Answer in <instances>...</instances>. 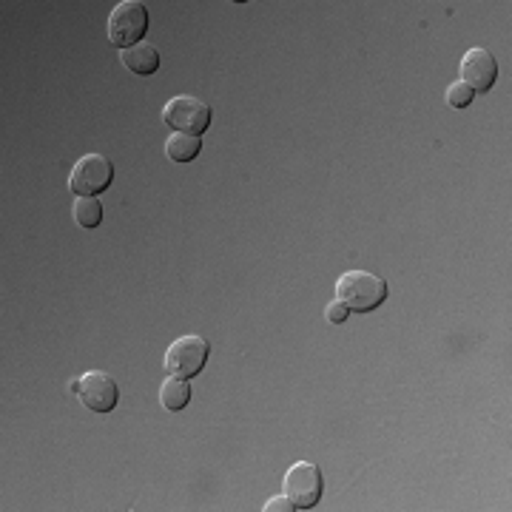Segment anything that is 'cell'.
<instances>
[{
	"mask_svg": "<svg viewBox=\"0 0 512 512\" xmlns=\"http://www.w3.org/2000/svg\"><path fill=\"white\" fill-rule=\"evenodd\" d=\"M120 60L131 74H140V77H151V74L160 69V52L151 46V43H137L131 49H123L120 52Z\"/></svg>",
	"mask_w": 512,
	"mask_h": 512,
	"instance_id": "9c48e42d",
	"label": "cell"
},
{
	"mask_svg": "<svg viewBox=\"0 0 512 512\" xmlns=\"http://www.w3.org/2000/svg\"><path fill=\"white\" fill-rule=\"evenodd\" d=\"M191 384H188V379H177V376H171L168 382H163V387H160V404H163L168 413H180V410H185L188 407V402H191Z\"/></svg>",
	"mask_w": 512,
	"mask_h": 512,
	"instance_id": "8fae6325",
	"label": "cell"
},
{
	"mask_svg": "<svg viewBox=\"0 0 512 512\" xmlns=\"http://www.w3.org/2000/svg\"><path fill=\"white\" fill-rule=\"evenodd\" d=\"M208 356H211V342L205 336L188 333V336H180L177 342H171V348L165 350L163 367L168 376L194 379V376H200L202 370H205Z\"/></svg>",
	"mask_w": 512,
	"mask_h": 512,
	"instance_id": "7a4b0ae2",
	"label": "cell"
},
{
	"mask_svg": "<svg viewBox=\"0 0 512 512\" xmlns=\"http://www.w3.org/2000/svg\"><path fill=\"white\" fill-rule=\"evenodd\" d=\"M114 180V165L103 154H86L74 163L69 174V191L77 197H100Z\"/></svg>",
	"mask_w": 512,
	"mask_h": 512,
	"instance_id": "52a82bcc",
	"label": "cell"
},
{
	"mask_svg": "<svg viewBox=\"0 0 512 512\" xmlns=\"http://www.w3.org/2000/svg\"><path fill=\"white\" fill-rule=\"evenodd\" d=\"M163 120L165 126H171L174 131L202 137L211 126V120H214V111H211L208 103H202L200 97L180 94V97H171L163 106Z\"/></svg>",
	"mask_w": 512,
	"mask_h": 512,
	"instance_id": "5b68a950",
	"label": "cell"
},
{
	"mask_svg": "<svg viewBox=\"0 0 512 512\" xmlns=\"http://www.w3.org/2000/svg\"><path fill=\"white\" fill-rule=\"evenodd\" d=\"M202 151V140L200 137H194V134H183V131H174L168 140H165V157L171 160V163H191V160H197Z\"/></svg>",
	"mask_w": 512,
	"mask_h": 512,
	"instance_id": "30bf717a",
	"label": "cell"
},
{
	"mask_svg": "<svg viewBox=\"0 0 512 512\" xmlns=\"http://www.w3.org/2000/svg\"><path fill=\"white\" fill-rule=\"evenodd\" d=\"M458 72H461V83H467L473 92H490L498 80V60L493 57V52L476 46L461 57Z\"/></svg>",
	"mask_w": 512,
	"mask_h": 512,
	"instance_id": "ba28073f",
	"label": "cell"
},
{
	"mask_svg": "<svg viewBox=\"0 0 512 512\" xmlns=\"http://www.w3.org/2000/svg\"><path fill=\"white\" fill-rule=\"evenodd\" d=\"M282 490L296 504V510H313L325 493V476L313 461H296L285 473Z\"/></svg>",
	"mask_w": 512,
	"mask_h": 512,
	"instance_id": "8992f818",
	"label": "cell"
},
{
	"mask_svg": "<svg viewBox=\"0 0 512 512\" xmlns=\"http://www.w3.org/2000/svg\"><path fill=\"white\" fill-rule=\"evenodd\" d=\"M348 316H350L348 305H342L339 299H336V302H330L328 308H325V319H328L330 325H345V322H348Z\"/></svg>",
	"mask_w": 512,
	"mask_h": 512,
	"instance_id": "5bb4252c",
	"label": "cell"
},
{
	"mask_svg": "<svg viewBox=\"0 0 512 512\" xmlns=\"http://www.w3.org/2000/svg\"><path fill=\"white\" fill-rule=\"evenodd\" d=\"M148 32V9L140 0H123L111 9L109 15V40L114 49H131L143 43Z\"/></svg>",
	"mask_w": 512,
	"mask_h": 512,
	"instance_id": "3957f363",
	"label": "cell"
},
{
	"mask_svg": "<svg viewBox=\"0 0 512 512\" xmlns=\"http://www.w3.org/2000/svg\"><path fill=\"white\" fill-rule=\"evenodd\" d=\"M265 512H293L296 510V504H293L288 495H274V498H268V504L262 507Z\"/></svg>",
	"mask_w": 512,
	"mask_h": 512,
	"instance_id": "9a60e30c",
	"label": "cell"
},
{
	"mask_svg": "<svg viewBox=\"0 0 512 512\" xmlns=\"http://www.w3.org/2000/svg\"><path fill=\"white\" fill-rule=\"evenodd\" d=\"M473 100H476V92H473L467 83L456 80V83H450V86H447V103H450L453 109H470V106H473Z\"/></svg>",
	"mask_w": 512,
	"mask_h": 512,
	"instance_id": "4fadbf2b",
	"label": "cell"
},
{
	"mask_svg": "<svg viewBox=\"0 0 512 512\" xmlns=\"http://www.w3.org/2000/svg\"><path fill=\"white\" fill-rule=\"evenodd\" d=\"M336 299L348 305L350 313H370L387 299V282L370 271H348L336 282Z\"/></svg>",
	"mask_w": 512,
	"mask_h": 512,
	"instance_id": "6da1fadb",
	"label": "cell"
},
{
	"mask_svg": "<svg viewBox=\"0 0 512 512\" xmlns=\"http://www.w3.org/2000/svg\"><path fill=\"white\" fill-rule=\"evenodd\" d=\"M72 217L80 228L92 231L103 222V205H100L97 197H77L72 205Z\"/></svg>",
	"mask_w": 512,
	"mask_h": 512,
	"instance_id": "7c38bea8",
	"label": "cell"
},
{
	"mask_svg": "<svg viewBox=\"0 0 512 512\" xmlns=\"http://www.w3.org/2000/svg\"><path fill=\"white\" fill-rule=\"evenodd\" d=\"M69 390L83 402V407H89L97 416L114 413L117 404H120V384L114 382L109 373H103V370L83 373L80 379H74L69 384Z\"/></svg>",
	"mask_w": 512,
	"mask_h": 512,
	"instance_id": "277c9868",
	"label": "cell"
}]
</instances>
